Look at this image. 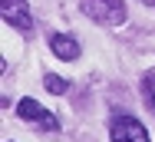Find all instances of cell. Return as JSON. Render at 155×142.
<instances>
[{"instance_id": "obj_1", "label": "cell", "mask_w": 155, "mask_h": 142, "mask_svg": "<svg viewBox=\"0 0 155 142\" xmlns=\"http://www.w3.org/2000/svg\"><path fill=\"white\" fill-rule=\"evenodd\" d=\"M79 10H83L89 20L102 23V27H119V23H125V17H129V10H125L122 0H83Z\"/></svg>"}, {"instance_id": "obj_2", "label": "cell", "mask_w": 155, "mask_h": 142, "mask_svg": "<svg viewBox=\"0 0 155 142\" xmlns=\"http://www.w3.org/2000/svg\"><path fill=\"white\" fill-rule=\"evenodd\" d=\"M17 116H20L23 122L36 126V129H43V132H56V129H60V119L53 113H46L36 99H20V103H17Z\"/></svg>"}, {"instance_id": "obj_3", "label": "cell", "mask_w": 155, "mask_h": 142, "mask_svg": "<svg viewBox=\"0 0 155 142\" xmlns=\"http://www.w3.org/2000/svg\"><path fill=\"white\" fill-rule=\"evenodd\" d=\"M109 139L112 142H149V132L139 119L132 116H112L109 122Z\"/></svg>"}, {"instance_id": "obj_4", "label": "cell", "mask_w": 155, "mask_h": 142, "mask_svg": "<svg viewBox=\"0 0 155 142\" xmlns=\"http://www.w3.org/2000/svg\"><path fill=\"white\" fill-rule=\"evenodd\" d=\"M3 20L10 23V27L23 30V33H30L33 20H30V7H27V0H3Z\"/></svg>"}, {"instance_id": "obj_5", "label": "cell", "mask_w": 155, "mask_h": 142, "mask_svg": "<svg viewBox=\"0 0 155 142\" xmlns=\"http://www.w3.org/2000/svg\"><path fill=\"white\" fill-rule=\"evenodd\" d=\"M50 50L60 59H76L79 56V40H73L69 33H50Z\"/></svg>"}, {"instance_id": "obj_6", "label": "cell", "mask_w": 155, "mask_h": 142, "mask_svg": "<svg viewBox=\"0 0 155 142\" xmlns=\"http://www.w3.org/2000/svg\"><path fill=\"white\" fill-rule=\"evenodd\" d=\"M142 99H145V106L155 113V69H149V73L142 76Z\"/></svg>"}, {"instance_id": "obj_7", "label": "cell", "mask_w": 155, "mask_h": 142, "mask_svg": "<svg viewBox=\"0 0 155 142\" xmlns=\"http://www.w3.org/2000/svg\"><path fill=\"white\" fill-rule=\"evenodd\" d=\"M43 86H46L50 93H66V89H69V83L60 79V76H53V73H50V76H43Z\"/></svg>"}]
</instances>
